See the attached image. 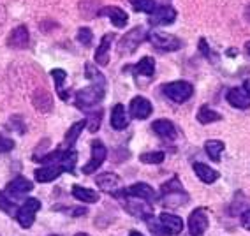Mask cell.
I'll use <instances>...</instances> for the list:
<instances>
[{
  "mask_svg": "<svg viewBox=\"0 0 250 236\" xmlns=\"http://www.w3.org/2000/svg\"><path fill=\"white\" fill-rule=\"evenodd\" d=\"M129 2L134 7V11H138V13L152 14L155 11V2L153 0H129Z\"/></svg>",
  "mask_w": 250,
  "mask_h": 236,
  "instance_id": "836d02e7",
  "label": "cell"
},
{
  "mask_svg": "<svg viewBox=\"0 0 250 236\" xmlns=\"http://www.w3.org/2000/svg\"><path fill=\"white\" fill-rule=\"evenodd\" d=\"M224 148H226V145H224V141H220V139H208V141L205 143L206 153H208L211 161H215V162L220 161V153L224 151Z\"/></svg>",
  "mask_w": 250,
  "mask_h": 236,
  "instance_id": "4dcf8cb0",
  "label": "cell"
},
{
  "mask_svg": "<svg viewBox=\"0 0 250 236\" xmlns=\"http://www.w3.org/2000/svg\"><path fill=\"white\" fill-rule=\"evenodd\" d=\"M153 132L159 136L164 141H174L176 139V125L173 124L171 120H166V118H161V120H155L152 124Z\"/></svg>",
  "mask_w": 250,
  "mask_h": 236,
  "instance_id": "e0dca14e",
  "label": "cell"
},
{
  "mask_svg": "<svg viewBox=\"0 0 250 236\" xmlns=\"http://www.w3.org/2000/svg\"><path fill=\"white\" fill-rule=\"evenodd\" d=\"M115 39V34H106V36L101 39V44H99L97 51H95V62L99 65H107V51L111 48V43Z\"/></svg>",
  "mask_w": 250,
  "mask_h": 236,
  "instance_id": "d4e9b609",
  "label": "cell"
},
{
  "mask_svg": "<svg viewBox=\"0 0 250 236\" xmlns=\"http://www.w3.org/2000/svg\"><path fill=\"white\" fill-rule=\"evenodd\" d=\"M34 161L42 162L44 166H60L63 171L69 173H76V161H78V151L76 150H57L51 153H46L42 157H34Z\"/></svg>",
  "mask_w": 250,
  "mask_h": 236,
  "instance_id": "3957f363",
  "label": "cell"
},
{
  "mask_svg": "<svg viewBox=\"0 0 250 236\" xmlns=\"http://www.w3.org/2000/svg\"><path fill=\"white\" fill-rule=\"evenodd\" d=\"M129 125V116L125 113L124 104H115L111 109V127L115 130H124Z\"/></svg>",
  "mask_w": 250,
  "mask_h": 236,
  "instance_id": "cb8c5ba5",
  "label": "cell"
},
{
  "mask_svg": "<svg viewBox=\"0 0 250 236\" xmlns=\"http://www.w3.org/2000/svg\"><path fill=\"white\" fill-rule=\"evenodd\" d=\"M101 122H103V111H92L86 116V127H88L90 132H97L99 127H101Z\"/></svg>",
  "mask_w": 250,
  "mask_h": 236,
  "instance_id": "e575fe53",
  "label": "cell"
},
{
  "mask_svg": "<svg viewBox=\"0 0 250 236\" xmlns=\"http://www.w3.org/2000/svg\"><path fill=\"white\" fill-rule=\"evenodd\" d=\"M90 147H92V157H90V161L83 166V173L85 174L95 173V171L104 164V161H106V157H107V148L104 147V143L101 141V139H94Z\"/></svg>",
  "mask_w": 250,
  "mask_h": 236,
  "instance_id": "ba28073f",
  "label": "cell"
},
{
  "mask_svg": "<svg viewBox=\"0 0 250 236\" xmlns=\"http://www.w3.org/2000/svg\"><path fill=\"white\" fill-rule=\"evenodd\" d=\"M148 34L143 27H134L132 30H129L124 37L120 39V43L116 44V53L124 57V55H132L139 46L146 41Z\"/></svg>",
  "mask_w": 250,
  "mask_h": 236,
  "instance_id": "277c9868",
  "label": "cell"
},
{
  "mask_svg": "<svg viewBox=\"0 0 250 236\" xmlns=\"http://www.w3.org/2000/svg\"><path fill=\"white\" fill-rule=\"evenodd\" d=\"M0 210L7 215H14V217H16V214H18L16 203H14L11 197L5 196V192H2V191H0Z\"/></svg>",
  "mask_w": 250,
  "mask_h": 236,
  "instance_id": "d6a6232c",
  "label": "cell"
},
{
  "mask_svg": "<svg viewBox=\"0 0 250 236\" xmlns=\"http://www.w3.org/2000/svg\"><path fill=\"white\" fill-rule=\"evenodd\" d=\"M34 189L30 180H27L25 176H16L14 180H11L5 187V196L11 199H21L23 196H27V192H30Z\"/></svg>",
  "mask_w": 250,
  "mask_h": 236,
  "instance_id": "7c38bea8",
  "label": "cell"
},
{
  "mask_svg": "<svg viewBox=\"0 0 250 236\" xmlns=\"http://www.w3.org/2000/svg\"><path fill=\"white\" fill-rule=\"evenodd\" d=\"M129 111H130V115L134 116L136 120H146L148 116L152 115L153 106H152V103H150L146 97L136 95V97L130 101Z\"/></svg>",
  "mask_w": 250,
  "mask_h": 236,
  "instance_id": "4fadbf2b",
  "label": "cell"
},
{
  "mask_svg": "<svg viewBox=\"0 0 250 236\" xmlns=\"http://www.w3.org/2000/svg\"><path fill=\"white\" fill-rule=\"evenodd\" d=\"M159 224L162 226V229H164L166 233L169 236H176L182 233L183 229V220L182 217H178V215H173V214H161V217H159Z\"/></svg>",
  "mask_w": 250,
  "mask_h": 236,
  "instance_id": "d6986e66",
  "label": "cell"
},
{
  "mask_svg": "<svg viewBox=\"0 0 250 236\" xmlns=\"http://www.w3.org/2000/svg\"><path fill=\"white\" fill-rule=\"evenodd\" d=\"M134 71L138 76H146V78H152L155 74V60L152 57H145L141 58L138 64L134 65Z\"/></svg>",
  "mask_w": 250,
  "mask_h": 236,
  "instance_id": "f1b7e54d",
  "label": "cell"
},
{
  "mask_svg": "<svg viewBox=\"0 0 250 236\" xmlns=\"http://www.w3.org/2000/svg\"><path fill=\"white\" fill-rule=\"evenodd\" d=\"M222 120V115H219L217 111H213L210 106H201L199 111H197V122L203 125L213 124V122Z\"/></svg>",
  "mask_w": 250,
  "mask_h": 236,
  "instance_id": "f546056e",
  "label": "cell"
},
{
  "mask_svg": "<svg viewBox=\"0 0 250 236\" xmlns=\"http://www.w3.org/2000/svg\"><path fill=\"white\" fill-rule=\"evenodd\" d=\"M188 194L183 191L182 183H180L178 176H173L169 182L162 183L161 187V203L164 208H180V206H185L188 203Z\"/></svg>",
  "mask_w": 250,
  "mask_h": 236,
  "instance_id": "6da1fadb",
  "label": "cell"
},
{
  "mask_svg": "<svg viewBox=\"0 0 250 236\" xmlns=\"http://www.w3.org/2000/svg\"><path fill=\"white\" fill-rule=\"evenodd\" d=\"M228 103L231 104L232 107H238V109H249L250 107V97L247 95V92L243 88H231L228 90Z\"/></svg>",
  "mask_w": 250,
  "mask_h": 236,
  "instance_id": "44dd1931",
  "label": "cell"
},
{
  "mask_svg": "<svg viewBox=\"0 0 250 236\" xmlns=\"http://www.w3.org/2000/svg\"><path fill=\"white\" fill-rule=\"evenodd\" d=\"M152 43L153 48L161 51H176L183 46V41L173 34H162V32H150L146 37Z\"/></svg>",
  "mask_w": 250,
  "mask_h": 236,
  "instance_id": "8992f818",
  "label": "cell"
},
{
  "mask_svg": "<svg viewBox=\"0 0 250 236\" xmlns=\"http://www.w3.org/2000/svg\"><path fill=\"white\" fill-rule=\"evenodd\" d=\"M95 183H97L101 191L107 192V194H113L115 197H120L122 191L120 189V176L115 173H103L99 174L97 178H95Z\"/></svg>",
  "mask_w": 250,
  "mask_h": 236,
  "instance_id": "5bb4252c",
  "label": "cell"
},
{
  "mask_svg": "<svg viewBox=\"0 0 250 236\" xmlns=\"http://www.w3.org/2000/svg\"><path fill=\"white\" fill-rule=\"evenodd\" d=\"M129 236H143V235H141V233H138V231H132Z\"/></svg>",
  "mask_w": 250,
  "mask_h": 236,
  "instance_id": "ee69618b",
  "label": "cell"
},
{
  "mask_svg": "<svg viewBox=\"0 0 250 236\" xmlns=\"http://www.w3.org/2000/svg\"><path fill=\"white\" fill-rule=\"evenodd\" d=\"M28 41H30V34H28V28L25 25H20L16 27L7 37V44L9 48L14 49H25L28 46Z\"/></svg>",
  "mask_w": 250,
  "mask_h": 236,
  "instance_id": "ffe728a7",
  "label": "cell"
},
{
  "mask_svg": "<svg viewBox=\"0 0 250 236\" xmlns=\"http://www.w3.org/2000/svg\"><path fill=\"white\" fill-rule=\"evenodd\" d=\"M245 48H247V51H249V53H250V41L245 44Z\"/></svg>",
  "mask_w": 250,
  "mask_h": 236,
  "instance_id": "f6af8a7d",
  "label": "cell"
},
{
  "mask_svg": "<svg viewBox=\"0 0 250 236\" xmlns=\"http://www.w3.org/2000/svg\"><path fill=\"white\" fill-rule=\"evenodd\" d=\"M85 127H86V120H80L71 125V129L65 132V138H63V145L67 147V150H71V148L74 147V143L78 141V138L81 136V132H83Z\"/></svg>",
  "mask_w": 250,
  "mask_h": 236,
  "instance_id": "4316f807",
  "label": "cell"
},
{
  "mask_svg": "<svg viewBox=\"0 0 250 236\" xmlns=\"http://www.w3.org/2000/svg\"><path fill=\"white\" fill-rule=\"evenodd\" d=\"M62 173H63V170L60 166H42V168L34 171V176H36V180L39 183H48V182L57 180Z\"/></svg>",
  "mask_w": 250,
  "mask_h": 236,
  "instance_id": "7402d4cb",
  "label": "cell"
},
{
  "mask_svg": "<svg viewBox=\"0 0 250 236\" xmlns=\"http://www.w3.org/2000/svg\"><path fill=\"white\" fill-rule=\"evenodd\" d=\"M208 224H210V220H208L206 208H196L188 217V233H190V236H205Z\"/></svg>",
  "mask_w": 250,
  "mask_h": 236,
  "instance_id": "9c48e42d",
  "label": "cell"
},
{
  "mask_svg": "<svg viewBox=\"0 0 250 236\" xmlns=\"http://www.w3.org/2000/svg\"><path fill=\"white\" fill-rule=\"evenodd\" d=\"M32 104L37 111L41 113H51L53 111V97L48 90L44 88H37L32 95Z\"/></svg>",
  "mask_w": 250,
  "mask_h": 236,
  "instance_id": "ac0fdd59",
  "label": "cell"
},
{
  "mask_svg": "<svg viewBox=\"0 0 250 236\" xmlns=\"http://www.w3.org/2000/svg\"><path fill=\"white\" fill-rule=\"evenodd\" d=\"M51 78L55 81V88H57L58 97L62 99V101H69V92L63 90V83L67 80V72L63 71V69H53L51 71Z\"/></svg>",
  "mask_w": 250,
  "mask_h": 236,
  "instance_id": "83f0119b",
  "label": "cell"
},
{
  "mask_svg": "<svg viewBox=\"0 0 250 236\" xmlns=\"http://www.w3.org/2000/svg\"><path fill=\"white\" fill-rule=\"evenodd\" d=\"M194 173L197 174V178L201 180L203 183H213L219 180V171L210 168L208 164H203V162H194Z\"/></svg>",
  "mask_w": 250,
  "mask_h": 236,
  "instance_id": "603a6c76",
  "label": "cell"
},
{
  "mask_svg": "<svg viewBox=\"0 0 250 236\" xmlns=\"http://www.w3.org/2000/svg\"><path fill=\"white\" fill-rule=\"evenodd\" d=\"M51 236H60V235H51Z\"/></svg>",
  "mask_w": 250,
  "mask_h": 236,
  "instance_id": "7dc6e473",
  "label": "cell"
},
{
  "mask_svg": "<svg viewBox=\"0 0 250 236\" xmlns=\"http://www.w3.org/2000/svg\"><path fill=\"white\" fill-rule=\"evenodd\" d=\"M120 197H138V199H145V201H148V203H153V201L157 199V192L153 191V187H150L148 183L138 182V183H132L130 187L124 189Z\"/></svg>",
  "mask_w": 250,
  "mask_h": 236,
  "instance_id": "30bf717a",
  "label": "cell"
},
{
  "mask_svg": "<svg viewBox=\"0 0 250 236\" xmlns=\"http://www.w3.org/2000/svg\"><path fill=\"white\" fill-rule=\"evenodd\" d=\"M97 16H107L116 28H124L125 25H127V21H129L127 13H125L122 7H116V5H106V7H101Z\"/></svg>",
  "mask_w": 250,
  "mask_h": 236,
  "instance_id": "2e32d148",
  "label": "cell"
},
{
  "mask_svg": "<svg viewBox=\"0 0 250 236\" xmlns=\"http://www.w3.org/2000/svg\"><path fill=\"white\" fill-rule=\"evenodd\" d=\"M74 236H90V235H86V233H78V235H74Z\"/></svg>",
  "mask_w": 250,
  "mask_h": 236,
  "instance_id": "bcb514c9",
  "label": "cell"
},
{
  "mask_svg": "<svg viewBox=\"0 0 250 236\" xmlns=\"http://www.w3.org/2000/svg\"><path fill=\"white\" fill-rule=\"evenodd\" d=\"M72 196H74V199L81 201V203H97V201L101 199L97 191L81 187V185H74V187H72Z\"/></svg>",
  "mask_w": 250,
  "mask_h": 236,
  "instance_id": "484cf974",
  "label": "cell"
},
{
  "mask_svg": "<svg viewBox=\"0 0 250 236\" xmlns=\"http://www.w3.org/2000/svg\"><path fill=\"white\" fill-rule=\"evenodd\" d=\"M241 88L245 90L247 95H249V97H250V78H247V80L243 81V86H241Z\"/></svg>",
  "mask_w": 250,
  "mask_h": 236,
  "instance_id": "b9f144b4",
  "label": "cell"
},
{
  "mask_svg": "<svg viewBox=\"0 0 250 236\" xmlns=\"http://www.w3.org/2000/svg\"><path fill=\"white\" fill-rule=\"evenodd\" d=\"M241 226L245 227L247 231H250V210H245L241 214Z\"/></svg>",
  "mask_w": 250,
  "mask_h": 236,
  "instance_id": "60d3db41",
  "label": "cell"
},
{
  "mask_svg": "<svg viewBox=\"0 0 250 236\" xmlns=\"http://www.w3.org/2000/svg\"><path fill=\"white\" fill-rule=\"evenodd\" d=\"M41 208V201L36 197H28L25 203L18 208V214H16V220L21 227L28 229L32 224L36 222V214L37 210Z\"/></svg>",
  "mask_w": 250,
  "mask_h": 236,
  "instance_id": "52a82bcc",
  "label": "cell"
},
{
  "mask_svg": "<svg viewBox=\"0 0 250 236\" xmlns=\"http://www.w3.org/2000/svg\"><path fill=\"white\" fill-rule=\"evenodd\" d=\"M80 11L83 14V18L92 20L99 14V0H81Z\"/></svg>",
  "mask_w": 250,
  "mask_h": 236,
  "instance_id": "1f68e13d",
  "label": "cell"
},
{
  "mask_svg": "<svg viewBox=\"0 0 250 236\" xmlns=\"http://www.w3.org/2000/svg\"><path fill=\"white\" fill-rule=\"evenodd\" d=\"M174 20H176V11L171 5H162V7H155V11L148 18V23L153 27H159V25H171Z\"/></svg>",
  "mask_w": 250,
  "mask_h": 236,
  "instance_id": "9a60e30c",
  "label": "cell"
},
{
  "mask_svg": "<svg viewBox=\"0 0 250 236\" xmlns=\"http://www.w3.org/2000/svg\"><path fill=\"white\" fill-rule=\"evenodd\" d=\"M199 49H201L203 53H205V57L208 58V60H210V57H215L213 51H211V49L208 48V44H206V41H205V39L199 41Z\"/></svg>",
  "mask_w": 250,
  "mask_h": 236,
  "instance_id": "ab89813d",
  "label": "cell"
},
{
  "mask_svg": "<svg viewBox=\"0 0 250 236\" xmlns=\"http://www.w3.org/2000/svg\"><path fill=\"white\" fill-rule=\"evenodd\" d=\"M164 151H148V153L139 155V161L145 162V164H161V162H164Z\"/></svg>",
  "mask_w": 250,
  "mask_h": 236,
  "instance_id": "d590c367",
  "label": "cell"
},
{
  "mask_svg": "<svg viewBox=\"0 0 250 236\" xmlns=\"http://www.w3.org/2000/svg\"><path fill=\"white\" fill-rule=\"evenodd\" d=\"M243 16H245V20H247V21L250 23V4H249V5H247V7H245V13H243Z\"/></svg>",
  "mask_w": 250,
  "mask_h": 236,
  "instance_id": "7bdbcfd3",
  "label": "cell"
},
{
  "mask_svg": "<svg viewBox=\"0 0 250 236\" xmlns=\"http://www.w3.org/2000/svg\"><path fill=\"white\" fill-rule=\"evenodd\" d=\"M104 95H106V81H94L92 85L76 92V107L81 111H90L92 107L103 103Z\"/></svg>",
  "mask_w": 250,
  "mask_h": 236,
  "instance_id": "7a4b0ae2",
  "label": "cell"
},
{
  "mask_svg": "<svg viewBox=\"0 0 250 236\" xmlns=\"http://www.w3.org/2000/svg\"><path fill=\"white\" fill-rule=\"evenodd\" d=\"M125 208H127V212H129L130 215L143 218V220H148L150 217H153L152 203H148V201H145V199L127 197V201H125Z\"/></svg>",
  "mask_w": 250,
  "mask_h": 236,
  "instance_id": "8fae6325",
  "label": "cell"
},
{
  "mask_svg": "<svg viewBox=\"0 0 250 236\" xmlns=\"http://www.w3.org/2000/svg\"><path fill=\"white\" fill-rule=\"evenodd\" d=\"M162 94L167 99H171L173 103L182 104L187 103L188 99L194 95V86L188 81H171V83L162 86Z\"/></svg>",
  "mask_w": 250,
  "mask_h": 236,
  "instance_id": "5b68a950",
  "label": "cell"
},
{
  "mask_svg": "<svg viewBox=\"0 0 250 236\" xmlns=\"http://www.w3.org/2000/svg\"><path fill=\"white\" fill-rule=\"evenodd\" d=\"M146 224L148 226H150V231H152V236H169L167 235V233L164 231V229H162V226L159 222H155V218H153L152 220V217L148 218L146 220Z\"/></svg>",
  "mask_w": 250,
  "mask_h": 236,
  "instance_id": "74e56055",
  "label": "cell"
},
{
  "mask_svg": "<svg viewBox=\"0 0 250 236\" xmlns=\"http://www.w3.org/2000/svg\"><path fill=\"white\" fill-rule=\"evenodd\" d=\"M78 43L83 46H90L92 44V41H94V34H92V30L86 27H81L80 30H78Z\"/></svg>",
  "mask_w": 250,
  "mask_h": 236,
  "instance_id": "8d00e7d4",
  "label": "cell"
},
{
  "mask_svg": "<svg viewBox=\"0 0 250 236\" xmlns=\"http://www.w3.org/2000/svg\"><path fill=\"white\" fill-rule=\"evenodd\" d=\"M14 148V141L9 138H4V136H0V153H7Z\"/></svg>",
  "mask_w": 250,
  "mask_h": 236,
  "instance_id": "f35d334b",
  "label": "cell"
}]
</instances>
